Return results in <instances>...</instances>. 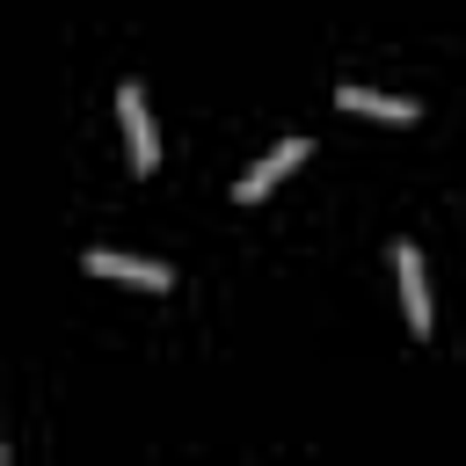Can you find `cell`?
Returning <instances> with one entry per match:
<instances>
[{
	"mask_svg": "<svg viewBox=\"0 0 466 466\" xmlns=\"http://www.w3.org/2000/svg\"><path fill=\"white\" fill-rule=\"evenodd\" d=\"M335 109H350V116H379V124H415L422 109L415 102H393V95H371V87H335Z\"/></svg>",
	"mask_w": 466,
	"mask_h": 466,
	"instance_id": "5",
	"label": "cell"
},
{
	"mask_svg": "<svg viewBox=\"0 0 466 466\" xmlns=\"http://www.w3.org/2000/svg\"><path fill=\"white\" fill-rule=\"evenodd\" d=\"M306 153H313V138H284V146H277L269 160H255V167H248V175L233 182V204H255V197H269V189H277V182H284V175H291V167H299Z\"/></svg>",
	"mask_w": 466,
	"mask_h": 466,
	"instance_id": "1",
	"label": "cell"
},
{
	"mask_svg": "<svg viewBox=\"0 0 466 466\" xmlns=\"http://www.w3.org/2000/svg\"><path fill=\"white\" fill-rule=\"evenodd\" d=\"M116 116H124V138H131V167H153V160H160V146H153V116H146L138 80H124V87H116Z\"/></svg>",
	"mask_w": 466,
	"mask_h": 466,
	"instance_id": "3",
	"label": "cell"
},
{
	"mask_svg": "<svg viewBox=\"0 0 466 466\" xmlns=\"http://www.w3.org/2000/svg\"><path fill=\"white\" fill-rule=\"evenodd\" d=\"M87 269H95V277H116V284H138V291H167V284H175V277H167V262L116 255V248H95V255H87Z\"/></svg>",
	"mask_w": 466,
	"mask_h": 466,
	"instance_id": "2",
	"label": "cell"
},
{
	"mask_svg": "<svg viewBox=\"0 0 466 466\" xmlns=\"http://www.w3.org/2000/svg\"><path fill=\"white\" fill-rule=\"evenodd\" d=\"M393 269H400V306H408V335H430V291H422V255L400 240L393 248Z\"/></svg>",
	"mask_w": 466,
	"mask_h": 466,
	"instance_id": "4",
	"label": "cell"
}]
</instances>
